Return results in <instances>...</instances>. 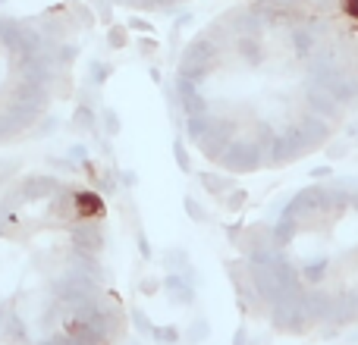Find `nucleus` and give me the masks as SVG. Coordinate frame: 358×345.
Returning a JSON list of instances; mask_svg holds the SVG:
<instances>
[{"mask_svg": "<svg viewBox=\"0 0 358 345\" xmlns=\"http://www.w3.org/2000/svg\"><path fill=\"white\" fill-rule=\"evenodd\" d=\"M173 94L192 148L255 176L317 154L358 107V25L252 0L223 10L182 47Z\"/></svg>", "mask_w": 358, "mask_h": 345, "instance_id": "1", "label": "nucleus"}, {"mask_svg": "<svg viewBox=\"0 0 358 345\" xmlns=\"http://www.w3.org/2000/svg\"><path fill=\"white\" fill-rule=\"evenodd\" d=\"M126 302L101 195L57 172L0 191V345H120Z\"/></svg>", "mask_w": 358, "mask_h": 345, "instance_id": "2", "label": "nucleus"}, {"mask_svg": "<svg viewBox=\"0 0 358 345\" xmlns=\"http://www.w3.org/2000/svg\"><path fill=\"white\" fill-rule=\"evenodd\" d=\"M236 277L280 336L327 339L358 327V185L308 182L242 233Z\"/></svg>", "mask_w": 358, "mask_h": 345, "instance_id": "3", "label": "nucleus"}, {"mask_svg": "<svg viewBox=\"0 0 358 345\" xmlns=\"http://www.w3.org/2000/svg\"><path fill=\"white\" fill-rule=\"evenodd\" d=\"M69 82L63 41L35 16L0 13V148L29 138Z\"/></svg>", "mask_w": 358, "mask_h": 345, "instance_id": "4", "label": "nucleus"}, {"mask_svg": "<svg viewBox=\"0 0 358 345\" xmlns=\"http://www.w3.org/2000/svg\"><path fill=\"white\" fill-rule=\"evenodd\" d=\"M117 6H126V10H138V13H161V10H173V6H182L189 0H110Z\"/></svg>", "mask_w": 358, "mask_h": 345, "instance_id": "5", "label": "nucleus"}]
</instances>
